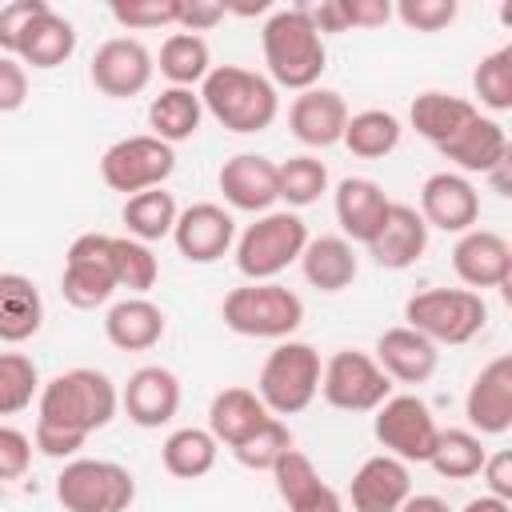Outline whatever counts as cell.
<instances>
[{
  "mask_svg": "<svg viewBox=\"0 0 512 512\" xmlns=\"http://www.w3.org/2000/svg\"><path fill=\"white\" fill-rule=\"evenodd\" d=\"M172 172H176V148L156 140L152 132L124 136V140L108 144L104 156H100V180L112 192H124V196L164 188V180Z\"/></svg>",
  "mask_w": 512,
  "mask_h": 512,
  "instance_id": "obj_9",
  "label": "cell"
},
{
  "mask_svg": "<svg viewBox=\"0 0 512 512\" xmlns=\"http://www.w3.org/2000/svg\"><path fill=\"white\" fill-rule=\"evenodd\" d=\"M288 512H344V504H340V492H336L332 484H320V488L308 492L304 500L288 504Z\"/></svg>",
  "mask_w": 512,
  "mask_h": 512,
  "instance_id": "obj_52",
  "label": "cell"
},
{
  "mask_svg": "<svg viewBox=\"0 0 512 512\" xmlns=\"http://www.w3.org/2000/svg\"><path fill=\"white\" fill-rule=\"evenodd\" d=\"M400 512H452V508H448V500H440V496H432V492H412V496L400 504Z\"/></svg>",
  "mask_w": 512,
  "mask_h": 512,
  "instance_id": "obj_53",
  "label": "cell"
},
{
  "mask_svg": "<svg viewBox=\"0 0 512 512\" xmlns=\"http://www.w3.org/2000/svg\"><path fill=\"white\" fill-rule=\"evenodd\" d=\"M200 104L220 128L252 136L272 128L280 112V92L264 72H252L240 64H216L200 84Z\"/></svg>",
  "mask_w": 512,
  "mask_h": 512,
  "instance_id": "obj_3",
  "label": "cell"
},
{
  "mask_svg": "<svg viewBox=\"0 0 512 512\" xmlns=\"http://www.w3.org/2000/svg\"><path fill=\"white\" fill-rule=\"evenodd\" d=\"M464 416L476 436H504L512 428V356H496L472 376Z\"/></svg>",
  "mask_w": 512,
  "mask_h": 512,
  "instance_id": "obj_16",
  "label": "cell"
},
{
  "mask_svg": "<svg viewBox=\"0 0 512 512\" xmlns=\"http://www.w3.org/2000/svg\"><path fill=\"white\" fill-rule=\"evenodd\" d=\"M424 252H428V224H424V216H420L412 204H396V200H392V208H388L380 232H376L372 244H368V256H372L380 268H388V272H404V268H412Z\"/></svg>",
  "mask_w": 512,
  "mask_h": 512,
  "instance_id": "obj_23",
  "label": "cell"
},
{
  "mask_svg": "<svg viewBox=\"0 0 512 512\" xmlns=\"http://www.w3.org/2000/svg\"><path fill=\"white\" fill-rule=\"evenodd\" d=\"M452 272L472 288H504L512 280V244L492 228H468L452 248Z\"/></svg>",
  "mask_w": 512,
  "mask_h": 512,
  "instance_id": "obj_17",
  "label": "cell"
},
{
  "mask_svg": "<svg viewBox=\"0 0 512 512\" xmlns=\"http://www.w3.org/2000/svg\"><path fill=\"white\" fill-rule=\"evenodd\" d=\"M56 500L64 512H128L136 500V480L116 460L76 456L56 476Z\"/></svg>",
  "mask_w": 512,
  "mask_h": 512,
  "instance_id": "obj_8",
  "label": "cell"
},
{
  "mask_svg": "<svg viewBox=\"0 0 512 512\" xmlns=\"http://www.w3.org/2000/svg\"><path fill=\"white\" fill-rule=\"evenodd\" d=\"M348 496L352 512H400V504L412 496V472L404 460L376 452L352 472Z\"/></svg>",
  "mask_w": 512,
  "mask_h": 512,
  "instance_id": "obj_20",
  "label": "cell"
},
{
  "mask_svg": "<svg viewBox=\"0 0 512 512\" xmlns=\"http://www.w3.org/2000/svg\"><path fill=\"white\" fill-rule=\"evenodd\" d=\"M72 52H76V28H72V20H64L52 4L24 28V36H20V44H16V60L24 64V68H36V72H52V68H60L64 60H72Z\"/></svg>",
  "mask_w": 512,
  "mask_h": 512,
  "instance_id": "obj_27",
  "label": "cell"
},
{
  "mask_svg": "<svg viewBox=\"0 0 512 512\" xmlns=\"http://www.w3.org/2000/svg\"><path fill=\"white\" fill-rule=\"evenodd\" d=\"M160 72L172 88H196L204 84V76L212 72V52L204 36L192 32H172L160 44Z\"/></svg>",
  "mask_w": 512,
  "mask_h": 512,
  "instance_id": "obj_37",
  "label": "cell"
},
{
  "mask_svg": "<svg viewBox=\"0 0 512 512\" xmlns=\"http://www.w3.org/2000/svg\"><path fill=\"white\" fill-rule=\"evenodd\" d=\"M216 452H220V444L208 428H176L160 444V464L176 480H200V476L212 472Z\"/></svg>",
  "mask_w": 512,
  "mask_h": 512,
  "instance_id": "obj_34",
  "label": "cell"
},
{
  "mask_svg": "<svg viewBox=\"0 0 512 512\" xmlns=\"http://www.w3.org/2000/svg\"><path fill=\"white\" fill-rule=\"evenodd\" d=\"M44 324V300L40 288L24 272H0V340L24 344Z\"/></svg>",
  "mask_w": 512,
  "mask_h": 512,
  "instance_id": "obj_30",
  "label": "cell"
},
{
  "mask_svg": "<svg viewBox=\"0 0 512 512\" xmlns=\"http://www.w3.org/2000/svg\"><path fill=\"white\" fill-rule=\"evenodd\" d=\"M276 184H280V200L296 212V208L316 204L328 192V168L320 156L300 152V156H288L284 164H276Z\"/></svg>",
  "mask_w": 512,
  "mask_h": 512,
  "instance_id": "obj_38",
  "label": "cell"
},
{
  "mask_svg": "<svg viewBox=\"0 0 512 512\" xmlns=\"http://www.w3.org/2000/svg\"><path fill=\"white\" fill-rule=\"evenodd\" d=\"M224 200L236 208V212H272V204L280 200V184H276V164L260 152H236L232 160L220 164V176H216Z\"/></svg>",
  "mask_w": 512,
  "mask_h": 512,
  "instance_id": "obj_19",
  "label": "cell"
},
{
  "mask_svg": "<svg viewBox=\"0 0 512 512\" xmlns=\"http://www.w3.org/2000/svg\"><path fill=\"white\" fill-rule=\"evenodd\" d=\"M320 396L336 412H376L392 396V380L368 352L340 348L320 368Z\"/></svg>",
  "mask_w": 512,
  "mask_h": 512,
  "instance_id": "obj_10",
  "label": "cell"
},
{
  "mask_svg": "<svg viewBox=\"0 0 512 512\" xmlns=\"http://www.w3.org/2000/svg\"><path fill=\"white\" fill-rule=\"evenodd\" d=\"M460 512H512V500H500V496H476V500H468Z\"/></svg>",
  "mask_w": 512,
  "mask_h": 512,
  "instance_id": "obj_54",
  "label": "cell"
},
{
  "mask_svg": "<svg viewBox=\"0 0 512 512\" xmlns=\"http://www.w3.org/2000/svg\"><path fill=\"white\" fill-rule=\"evenodd\" d=\"M440 152H444V160H452L460 168V176H472V172L488 176L492 168H500L508 160V132L500 120L476 112L452 140L440 144Z\"/></svg>",
  "mask_w": 512,
  "mask_h": 512,
  "instance_id": "obj_24",
  "label": "cell"
},
{
  "mask_svg": "<svg viewBox=\"0 0 512 512\" xmlns=\"http://www.w3.org/2000/svg\"><path fill=\"white\" fill-rule=\"evenodd\" d=\"M116 412H120V392L96 368H68L48 384H40L36 396V424L72 432L80 440H88L96 428H108Z\"/></svg>",
  "mask_w": 512,
  "mask_h": 512,
  "instance_id": "obj_1",
  "label": "cell"
},
{
  "mask_svg": "<svg viewBox=\"0 0 512 512\" xmlns=\"http://www.w3.org/2000/svg\"><path fill=\"white\" fill-rule=\"evenodd\" d=\"M372 360L396 384H424L436 372L440 352H436V344L428 336H420L408 324H400V328H384L376 336V356Z\"/></svg>",
  "mask_w": 512,
  "mask_h": 512,
  "instance_id": "obj_25",
  "label": "cell"
},
{
  "mask_svg": "<svg viewBox=\"0 0 512 512\" xmlns=\"http://www.w3.org/2000/svg\"><path fill=\"white\" fill-rule=\"evenodd\" d=\"M224 16H228V8L216 4V0H180V24H176V28L200 36V32L216 28Z\"/></svg>",
  "mask_w": 512,
  "mask_h": 512,
  "instance_id": "obj_49",
  "label": "cell"
},
{
  "mask_svg": "<svg viewBox=\"0 0 512 512\" xmlns=\"http://www.w3.org/2000/svg\"><path fill=\"white\" fill-rule=\"evenodd\" d=\"M32 436L12 428V424H0V480H20L28 468H32Z\"/></svg>",
  "mask_w": 512,
  "mask_h": 512,
  "instance_id": "obj_47",
  "label": "cell"
},
{
  "mask_svg": "<svg viewBox=\"0 0 512 512\" xmlns=\"http://www.w3.org/2000/svg\"><path fill=\"white\" fill-rule=\"evenodd\" d=\"M296 440H292V428L280 420V416H272L264 428H256L248 440H240L236 448H232V456L244 464V468H252V472H272V464L292 448Z\"/></svg>",
  "mask_w": 512,
  "mask_h": 512,
  "instance_id": "obj_42",
  "label": "cell"
},
{
  "mask_svg": "<svg viewBox=\"0 0 512 512\" xmlns=\"http://www.w3.org/2000/svg\"><path fill=\"white\" fill-rule=\"evenodd\" d=\"M300 268L312 288L344 292L360 272V256L344 236H308V244L300 252Z\"/></svg>",
  "mask_w": 512,
  "mask_h": 512,
  "instance_id": "obj_29",
  "label": "cell"
},
{
  "mask_svg": "<svg viewBox=\"0 0 512 512\" xmlns=\"http://www.w3.org/2000/svg\"><path fill=\"white\" fill-rule=\"evenodd\" d=\"M472 92L488 112L512 108V44H500L496 52L480 56V64L472 72Z\"/></svg>",
  "mask_w": 512,
  "mask_h": 512,
  "instance_id": "obj_39",
  "label": "cell"
},
{
  "mask_svg": "<svg viewBox=\"0 0 512 512\" xmlns=\"http://www.w3.org/2000/svg\"><path fill=\"white\" fill-rule=\"evenodd\" d=\"M404 320L432 344H468L484 332L488 304L472 288H424L408 296Z\"/></svg>",
  "mask_w": 512,
  "mask_h": 512,
  "instance_id": "obj_7",
  "label": "cell"
},
{
  "mask_svg": "<svg viewBox=\"0 0 512 512\" xmlns=\"http://www.w3.org/2000/svg\"><path fill=\"white\" fill-rule=\"evenodd\" d=\"M476 112H480V108H476L472 100L428 88V92H420V96L412 100V108H408V124L416 128V136H424L428 144L440 148V144L452 140Z\"/></svg>",
  "mask_w": 512,
  "mask_h": 512,
  "instance_id": "obj_31",
  "label": "cell"
},
{
  "mask_svg": "<svg viewBox=\"0 0 512 512\" xmlns=\"http://www.w3.org/2000/svg\"><path fill=\"white\" fill-rule=\"evenodd\" d=\"M200 120H204V104H200V92L196 88H164L160 96H152L148 104V128L156 140L164 144H184L200 132Z\"/></svg>",
  "mask_w": 512,
  "mask_h": 512,
  "instance_id": "obj_32",
  "label": "cell"
},
{
  "mask_svg": "<svg viewBox=\"0 0 512 512\" xmlns=\"http://www.w3.org/2000/svg\"><path fill=\"white\" fill-rule=\"evenodd\" d=\"M28 100V68L16 56H0V116L24 108Z\"/></svg>",
  "mask_w": 512,
  "mask_h": 512,
  "instance_id": "obj_48",
  "label": "cell"
},
{
  "mask_svg": "<svg viewBox=\"0 0 512 512\" xmlns=\"http://www.w3.org/2000/svg\"><path fill=\"white\" fill-rule=\"evenodd\" d=\"M116 256H112V236L104 232H80L68 252H64V272H60V292L72 308H100L116 292Z\"/></svg>",
  "mask_w": 512,
  "mask_h": 512,
  "instance_id": "obj_11",
  "label": "cell"
},
{
  "mask_svg": "<svg viewBox=\"0 0 512 512\" xmlns=\"http://www.w3.org/2000/svg\"><path fill=\"white\" fill-rule=\"evenodd\" d=\"M308 244V224L292 208H272L256 216L240 236H236V268L244 280H276L288 264L300 260Z\"/></svg>",
  "mask_w": 512,
  "mask_h": 512,
  "instance_id": "obj_5",
  "label": "cell"
},
{
  "mask_svg": "<svg viewBox=\"0 0 512 512\" xmlns=\"http://www.w3.org/2000/svg\"><path fill=\"white\" fill-rule=\"evenodd\" d=\"M344 4V20H348V32L352 28H380L392 20V4L388 0H340Z\"/></svg>",
  "mask_w": 512,
  "mask_h": 512,
  "instance_id": "obj_50",
  "label": "cell"
},
{
  "mask_svg": "<svg viewBox=\"0 0 512 512\" xmlns=\"http://www.w3.org/2000/svg\"><path fill=\"white\" fill-rule=\"evenodd\" d=\"M484 484H488V496H500V500H512V452H492L484 456V468H480Z\"/></svg>",
  "mask_w": 512,
  "mask_h": 512,
  "instance_id": "obj_51",
  "label": "cell"
},
{
  "mask_svg": "<svg viewBox=\"0 0 512 512\" xmlns=\"http://www.w3.org/2000/svg\"><path fill=\"white\" fill-rule=\"evenodd\" d=\"M388 208H392L388 192L368 176H344L336 184V224H340L348 244H364L368 248L372 236L380 232Z\"/></svg>",
  "mask_w": 512,
  "mask_h": 512,
  "instance_id": "obj_22",
  "label": "cell"
},
{
  "mask_svg": "<svg viewBox=\"0 0 512 512\" xmlns=\"http://www.w3.org/2000/svg\"><path fill=\"white\" fill-rule=\"evenodd\" d=\"M260 48H264V64H268V80L276 88H292V92H308L320 84L324 68H328V48L324 36L316 32V24L308 20V8H276L264 28H260Z\"/></svg>",
  "mask_w": 512,
  "mask_h": 512,
  "instance_id": "obj_2",
  "label": "cell"
},
{
  "mask_svg": "<svg viewBox=\"0 0 512 512\" xmlns=\"http://www.w3.org/2000/svg\"><path fill=\"white\" fill-rule=\"evenodd\" d=\"M272 420V412L264 408V400L256 396V388H224L212 396L208 404V432L216 436V444L236 448L240 440H248L256 428H264Z\"/></svg>",
  "mask_w": 512,
  "mask_h": 512,
  "instance_id": "obj_28",
  "label": "cell"
},
{
  "mask_svg": "<svg viewBox=\"0 0 512 512\" xmlns=\"http://www.w3.org/2000/svg\"><path fill=\"white\" fill-rule=\"evenodd\" d=\"M168 316L148 296H124L104 312V336L120 352H148L164 340Z\"/></svg>",
  "mask_w": 512,
  "mask_h": 512,
  "instance_id": "obj_26",
  "label": "cell"
},
{
  "mask_svg": "<svg viewBox=\"0 0 512 512\" xmlns=\"http://www.w3.org/2000/svg\"><path fill=\"white\" fill-rule=\"evenodd\" d=\"M108 12L128 32H148V28L180 24V0H112Z\"/></svg>",
  "mask_w": 512,
  "mask_h": 512,
  "instance_id": "obj_44",
  "label": "cell"
},
{
  "mask_svg": "<svg viewBox=\"0 0 512 512\" xmlns=\"http://www.w3.org/2000/svg\"><path fill=\"white\" fill-rule=\"evenodd\" d=\"M176 216H180L176 196L164 192V188H148V192L128 196V200H124V212H120V220H124V228H128L124 236H132V240H140V244H156V240L172 236Z\"/></svg>",
  "mask_w": 512,
  "mask_h": 512,
  "instance_id": "obj_35",
  "label": "cell"
},
{
  "mask_svg": "<svg viewBox=\"0 0 512 512\" xmlns=\"http://www.w3.org/2000/svg\"><path fill=\"white\" fill-rule=\"evenodd\" d=\"M456 12H460L456 0H400L392 8V16L412 32H444L456 20Z\"/></svg>",
  "mask_w": 512,
  "mask_h": 512,
  "instance_id": "obj_45",
  "label": "cell"
},
{
  "mask_svg": "<svg viewBox=\"0 0 512 512\" xmlns=\"http://www.w3.org/2000/svg\"><path fill=\"white\" fill-rule=\"evenodd\" d=\"M152 72H156V60H152V52L136 36H112V40H104L92 52V64H88V76H92L96 92L108 96V100H132V96H140L152 84Z\"/></svg>",
  "mask_w": 512,
  "mask_h": 512,
  "instance_id": "obj_13",
  "label": "cell"
},
{
  "mask_svg": "<svg viewBox=\"0 0 512 512\" xmlns=\"http://www.w3.org/2000/svg\"><path fill=\"white\" fill-rule=\"evenodd\" d=\"M172 244L188 264H216L236 244V220L224 204H188L172 224Z\"/></svg>",
  "mask_w": 512,
  "mask_h": 512,
  "instance_id": "obj_14",
  "label": "cell"
},
{
  "mask_svg": "<svg viewBox=\"0 0 512 512\" xmlns=\"http://www.w3.org/2000/svg\"><path fill=\"white\" fill-rule=\"evenodd\" d=\"M40 396V372L24 352H0V416L24 412Z\"/></svg>",
  "mask_w": 512,
  "mask_h": 512,
  "instance_id": "obj_40",
  "label": "cell"
},
{
  "mask_svg": "<svg viewBox=\"0 0 512 512\" xmlns=\"http://www.w3.org/2000/svg\"><path fill=\"white\" fill-rule=\"evenodd\" d=\"M272 480H276V492H280L284 504H296V500H304L308 492H316L324 484L316 464H312V456H304L296 444L272 464Z\"/></svg>",
  "mask_w": 512,
  "mask_h": 512,
  "instance_id": "obj_43",
  "label": "cell"
},
{
  "mask_svg": "<svg viewBox=\"0 0 512 512\" xmlns=\"http://www.w3.org/2000/svg\"><path fill=\"white\" fill-rule=\"evenodd\" d=\"M436 432H440V424L416 392L388 396L372 416V436L380 440V448L388 456H396L404 464H428Z\"/></svg>",
  "mask_w": 512,
  "mask_h": 512,
  "instance_id": "obj_12",
  "label": "cell"
},
{
  "mask_svg": "<svg viewBox=\"0 0 512 512\" xmlns=\"http://www.w3.org/2000/svg\"><path fill=\"white\" fill-rule=\"evenodd\" d=\"M344 124H348V104L332 88L316 84L308 92H296V100L288 104V128H292V136L304 148H332V144H340Z\"/></svg>",
  "mask_w": 512,
  "mask_h": 512,
  "instance_id": "obj_21",
  "label": "cell"
},
{
  "mask_svg": "<svg viewBox=\"0 0 512 512\" xmlns=\"http://www.w3.org/2000/svg\"><path fill=\"white\" fill-rule=\"evenodd\" d=\"M112 256H116V284L128 288L132 296H144L156 288L160 260L152 256V244H140L132 236H112Z\"/></svg>",
  "mask_w": 512,
  "mask_h": 512,
  "instance_id": "obj_41",
  "label": "cell"
},
{
  "mask_svg": "<svg viewBox=\"0 0 512 512\" xmlns=\"http://www.w3.org/2000/svg\"><path fill=\"white\" fill-rule=\"evenodd\" d=\"M484 456H488V448L480 444V436L472 428H440L428 464L444 480H472V476H480Z\"/></svg>",
  "mask_w": 512,
  "mask_h": 512,
  "instance_id": "obj_36",
  "label": "cell"
},
{
  "mask_svg": "<svg viewBox=\"0 0 512 512\" xmlns=\"http://www.w3.org/2000/svg\"><path fill=\"white\" fill-rule=\"evenodd\" d=\"M224 328L248 340H292V332L304 324V300L276 284V280H260V284H240L224 296L220 304Z\"/></svg>",
  "mask_w": 512,
  "mask_h": 512,
  "instance_id": "obj_4",
  "label": "cell"
},
{
  "mask_svg": "<svg viewBox=\"0 0 512 512\" xmlns=\"http://www.w3.org/2000/svg\"><path fill=\"white\" fill-rule=\"evenodd\" d=\"M120 408L136 428H160L180 412V380L164 364H144L120 388Z\"/></svg>",
  "mask_w": 512,
  "mask_h": 512,
  "instance_id": "obj_18",
  "label": "cell"
},
{
  "mask_svg": "<svg viewBox=\"0 0 512 512\" xmlns=\"http://www.w3.org/2000/svg\"><path fill=\"white\" fill-rule=\"evenodd\" d=\"M320 352L304 340H280L256 376V396L272 416H296L320 396Z\"/></svg>",
  "mask_w": 512,
  "mask_h": 512,
  "instance_id": "obj_6",
  "label": "cell"
},
{
  "mask_svg": "<svg viewBox=\"0 0 512 512\" xmlns=\"http://www.w3.org/2000/svg\"><path fill=\"white\" fill-rule=\"evenodd\" d=\"M428 228H440V232H456L464 236L468 228H476L480 220V192L468 176L460 172H432L424 184H420V208Z\"/></svg>",
  "mask_w": 512,
  "mask_h": 512,
  "instance_id": "obj_15",
  "label": "cell"
},
{
  "mask_svg": "<svg viewBox=\"0 0 512 512\" xmlns=\"http://www.w3.org/2000/svg\"><path fill=\"white\" fill-rule=\"evenodd\" d=\"M404 136V124L396 120V112L388 108H364V112H348V124H344V136L340 144L360 156V160H380L388 152H396Z\"/></svg>",
  "mask_w": 512,
  "mask_h": 512,
  "instance_id": "obj_33",
  "label": "cell"
},
{
  "mask_svg": "<svg viewBox=\"0 0 512 512\" xmlns=\"http://www.w3.org/2000/svg\"><path fill=\"white\" fill-rule=\"evenodd\" d=\"M48 8V0H12L0 8V56H12L24 28Z\"/></svg>",
  "mask_w": 512,
  "mask_h": 512,
  "instance_id": "obj_46",
  "label": "cell"
}]
</instances>
